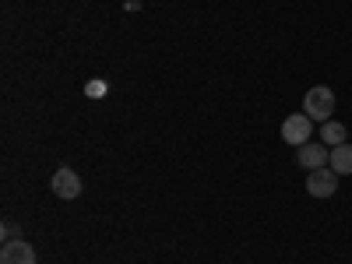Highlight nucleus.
Wrapping results in <instances>:
<instances>
[{
    "label": "nucleus",
    "mask_w": 352,
    "mask_h": 264,
    "mask_svg": "<svg viewBox=\"0 0 352 264\" xmlns=\"http://www.w3.org/2000/svg\"><path fill=\"white\" fill-rule=\"evenodd\" d=\"M331 109H335V92H331L328 85L307 88V96H303V113L310 116V120L328 124V120H331Z\"/></svg>",
    "instance_id": "1"
},
{
    "label": "nucleus",
    "mask_w": 352,
    "mask_h": 264,
    "mask_svg": "<svg viewBox=\"0 0 352 264\" xmlns=\"http://www.w3.org/2000/svg\"><path fill=\"white\" fill-rule=\"evenodd\" d=\"M310 134H314V120L307 113H292V116L282 120V141L292 144V148H303V144L310 141Z\"/></svg>",
    "instance_id": "2"
},
{
    "label": "nucleus",
    "mask_w": 352,
    "mask_h": 264,
    "mask_svg": "<svg viewBox=\"0 0 352 264\" xmlns=\"http://www.w3.org/2000/svg\"><path fill=\"white\" fill-rule=\"evenodd\" d=\"M50 190L60 201H74V197H81V176L71 166H60L53 173V180H50Z\"/></svg>",
    "instance_id": "3"
},
{
    "label": "nucleus",
    "mask_w": 352,
    "mask_h": 264,
    "mask_svg": "<svg viewBox=\"0 0 352 264\" xmlns=\"http://www.w3.org/2000/svg\"><path fill=\"white\" fill-rule=\"evenodd\" d=\"M296 162H300V169H307V173L324 169V166L331 162V148H328L324 141H307L303 148H296Z\"/></svg>",
    "instance_id": "4"
},
{
    "label": "nucleus",
    "mask_w": 352,
    "mask_h": 264,
    "mask_svg": "<svg viewBox=\"0 0 352 264\" xmlns=\"http://www.w3.org/2000/svg\"><path fill=\"white\" fill-rule=\"evenodd\" d=\"M335 190H338V173H335L331 166L307 173V194H310V197H331Z\"/></svg>",
    "instance_id": "5"
},
{
    "label": "nucleus",
    "mask_w": 352,
    "mask_h": 264,
    "mask_svg": "<svg viewBox=\"0 0 352 264\" xmlns=\"http://www.w3.org/2000/svg\"><path fill=\"white\" fill-rule=\"evenodd\" d=\"M0 264H36V247H28L25 240H11L0 250Z\"/></svg>",
    "instance_id": "6"
},
{
    "label": "nucleus",
    "mask_w": 352,
    "mask_h": 264,
    "mask_svg": "<svg viewBox=\"0 0 352 264\" xmlns=\"http://www.w3.org/2000/svg\"><path fill=\"white\" fill-rule=\"evenodd\" d=\"M320 141H324L328 148H338V144H345V141H349V131H345V124H338V120L320 124Z\"/></svg>",
    "instance_id": "7"
},
{
    "label": "nucleus",
    "mask_w": 352,
    "mask_h": 264,
    "mask_svg": "<svg viewBox=\"0 0 352 264\" xmlns=\"http://www.w3.org/2000/svg\"><path fill=\"white\" fill-rule=\"evenodd\" d=\"M338 176H349L352 173V144H338V148H331V162H328Z\"/></svg>",
    "instance_id": "8"
},
{
    "label": "nucleus",
    "mask_w": 352,
    "mask_h": 264,
    "mask_svg": "<svg viewBox=\"0 0 352 264\" xmlns=\"http://www.w3.org/2000/svg\"><path fill=\"white\" fill-rule=\"evenodd\" d=\"M85 96H88V99H102V96H109V81H102V78L88 81V85H85Z\"/></svg>",
    "instance_id": "9"
},
{
    "label": "nucleus",
    "mask_w": 352,
    "mask_h": 264,
    "mask_svg": "<svg viewBox=\"0 0 352 264\" xmlns=\"http://www.w3.org/2000/svg\"><path fill=\"white\" fill-rule=\"evenodd\" d=\"M0 236H4V243L21 240V229H18V222H4V226H0Z\"/></svg>",
    "instance_id": "10"
}]
</instances>
